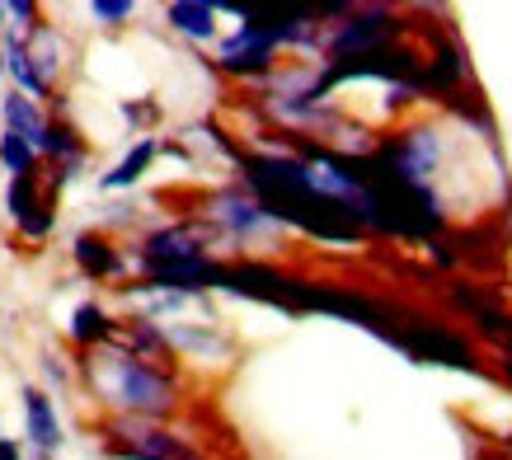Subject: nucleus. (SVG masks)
<instances>
[{
  "label": "nucleus",
  "instance_id": "f257e3e1",
  "mask_svg": "<svg viewBox=\"0 0 512 460\" xmlns=\"http://www.w3.org/2000/svg\"><path fill=\"white\" fill-rule=\"evenodd\" d=\"M85 381L90 390L109 409H118L123 418H146V423H156V418H170L179 409V385L165 367L156 362H141L132 357L127 348L118 343H104V348H94L90 362H85Z\"/></svg>",
  "mask_w": 512,
  "mask_h": 460
},
{
  "label": "nucleus",
  "instance_id": "f03ea898",
  "mask_svg": "<svg viewBox=\"0 0 512 460\" xmlns=\"http://www.w3.org/2000/svg\"><path fill=\"white\" fill-rule=\"evenodd\" d=\"M404 33V19L386 5H372V10H348L343 24H334L325 43L329 62H353V57H372L381 47H395V38Z\"/></svg>",
  "mask_w": 512,
  "mask_h": 460
},
{
  "label": "nucleus",
  "instance_id": "7ed1b4c3",
  "mask_svg": "<svg viewBox=\"0 0 512 460\" xmlns=\"http://www.w3.org/2000/svg\"><path fill=\"white\" fill-rule=\"evenodd\" d=\"M395 338H400L404 357H414V362H442V367H456V371H480L475 348L456 329H447V324H437V320H423V315L400 310Z\"/></svg>",
  "mask_w": 512,
  "mask_h": 460
},
{
  "label": "nucleus",
  "instance_id": "20e7f679",
  "mask_svg": "<svg viewBox=\"0 0 512 460\" xmlns=\"http://www.w3.org/2000/svg\"><path fill=\"white\" fill-rule=\"evenodd\" d=\"M372 155L390 169V174H400L404 184L433 188V174L442 169V155H447V146H442V132L428 123V127H409V132H400V137L381 141Z\"/></svg>",
  "mask_w": 512,
  "mask_h": 460
},
{
  "label": "nucleus",
  "instance_id": "39448f33",
  "mask_svg": "<svg viewBox=\"0 0 512 460\" xmlns=\"http://www.w3.org/2000/svg\"><path fill=\"white\" fill-rule=\"evenodd\" d=\"M109 451L118 460H202L184 437L165 432L146 418H113L109 423Z\"/></svg>",
  "mask_w": 512,
  "mask_h": 460
},
{
  "label": "nucleus",
  "instance_id": "423d86ee",
  "mask_svg": "<svg viewBox=\"0 0 512 460\" xmlns=\"http://www.w3.org/2000/svg\"><path fill=\"white\" fill-rule=\"evenodd\" d=\"M240 29L231 33V38H221L217 47V66L226 71V76H240V80H264L273 76V62H278V47L268 43L264 24L249 15V10H240Z\"/></svg>",
  "mask_w": 512,
  "mask_h": 460
},
{
  "label": "nucleus",
  "instance_id": "0eeeda50",
  "mask_svg": "<svg viewBox=\"0 0 512 460\" xmlns=\"http://www.w3.org/2000/svg\"><path fill=\"white\" fill-rule=\"evenodd\" d=\"M207 226L226 230L231 240H259V235L282 230L278 221L268 216L264 202L254 198L245 184H226V188H217V193L207 198Z\"/></svg>",
  "mask_w": 512,
  "mask_h": 460
},
{
  "label": "nucleus",
  "instance_id": "6e6552de",
  "mask_svg": "<svg viewBox=\"0 0 512 460\" xmlns=\"http://www.w3.org/2000/svg\"><path fill=\"white\" fill-rule=\"evenodd\" d=\"M207 240H212V226H207V221H174V226H160L141 240L137 268L141 273H156V268H174V263L207 259Z\"/></svg>",
  "mask_w": 512,
  "mask_h": 460
},
{
  "label": "nucleus",
  "instance_id": "1a4fd4ad",
  "mask_svg": "<svg viewBox=\"0 0 512 460\" xmlns=\"http://www.w3.org/2000/svg\"><path fill=\"white\" fill-rule=\"evenodd\" d=\"M24 437L38 446V456H57L66 442L57 404H52V395L43 385H24Z\"/></svg>",
  "mask_w": 512,
  "mask_h": 460
},
{
  "label": "nucleus",
  "instance_id": "9d476101",
  "mask_svg": "<svg viewBox=\"0 0 512 460\" xmlns=\"http://www.w3.org/2000/svg\"><path fill=\"white\" fill-rule=\"evenodd\" d=\"M71 259H76V268L85 277H94V282H113V277H123V249L113 245L104 230H80L76 240H71Z\"/></svg>",
  "mask_w": 512,
  "mask_h": 460
},
{
  "label": "nucleus",
  "instance_id": "9b49d317",
  "mask_svg": "<svg viewBox=\"0 0 512 460\" xmlns=\"http://www.w3.org/2000/svg\"><path fill=\"white\" fill-rule=\"evenodd\" d=\"M466 85V57L451 38H437L433 43V62L419 71V90L423 94H456Z\"/></svg>",
  "mask_w": 512,
  "mask_h": 460
},
{
  "label": "nucleus",
  "instance_id": "f8f14e48",
  "mask_svg": "<svg viewBox=\"0 0 512 460\" xmlns=\"http://www.w3.org/2000/svg\"><path fill=\"white\" fill-rule=\"evenodd\" d=\"M0 132H15V137H24L38 151L43 146V132H47V118H43V108L33 104L29 94H19V90H10L5 99H0Z\"/></svg>",
  "mask_w": 512,
  "mask_h": 460
},
{
  "label": "nucleus",
  "instance_id": "ddd939ff",
  "mask_svg": "<svg viewBox=\"0 0 512 460\" xmlns=\"http://www.w3.org/2000/svg\"><path fill=\"white\" fill-rule=\"evenodd\" d=\"M0 57H5V71L15 76V90H19V94H29L33 104L52 94V85H47V80L38 76V66H33V57H29V43H24V38H19L15 29L5 33V43H0Z\"/></svg>",
  "mask_w": 512,
  "mask_h": 460
},
{
  "label": "nucleus",
  "instance_id": "4468645a",
  "mask_svg": "<svg viewBox=\"0 0 512 460\" xmlns=\"http://www.w3.org/2000/svg\"><path fill=\"white\" fill-rule=\"evenodd\" d=\"M217 5H207V0H174L165 5V24L174 33H184L193 43H212L217 38Z\"/></svg>",
  "mask_w": 512,
  "mask_h": 460
},
{
  "label": "nucleus",
  "instance_id": "2eb2a0df",
  "mask_svg": "<svg viewBox=\"0 0 512 460\" xmlns=\"http://www.w3.org/2000/svg\"><path fill=\"white\" fill-rule=\"evenodd\" d=\"M156 155H160V141L156 137L132 141V151H127L123 160L109 169V174H99V188H104V193H123V188L141 184V179H146V169L156 165Z\"/></svg>",
  "mask_w": 512,
  "mask_h": 460
},
{
  "label": "nucleus",
  "instance_id": "dca6fc26",
  "mask_svg": "<svg viewBox=\"0 0 512 460\" xmlns=\"http://www.w3.org/2000/svg\"><path fill=\"white\" fill-rule=\"evenodd\" d=\"M71 343H80V348H104V343H113L118 338V324H113V315L99 301H80L76 310H71Z\"/></svg>",
  "mask_w": 512,
  "mask_h": 460
},
{
  "label": "nucleus",
  "instance_id": "f3484780",
  "mask_svg": "<svg viewBox=\"0 0 512 460\" xmlns=\"http://www.w3.org/2000/svg\"><path fill=\"white\" fill-rule=\"evenodd\" d=\"M451 301L475 315V324H480L484 338H494V343H512V315L508 310H498V306H489L475 287H451Z\"/></svg>",
  "mask_w": 512,
  "mask_h": 460
},
{
  "label": "nucleus",
  "instance_id": "a211bd4d",
  "mask_svg": "<svg viewBox=\"0 0 512 460\" xmlns=\"http://www.w3.org/2000/svg\"><path fill=\"white\" fill-rule=\"evenodd\" d=\"M123 343H127V353L132 357H170V338H165V329H160L156 320H127V329H123Z\"/></svg>",
  "mask_w": 512,
  "mask_h": 460
},
{
  "label": "nucleus",
  "instance_id": "6ab92c4d",
  "mask_svg": "<svg viewBox=\"0 0 512 460\" xmlns=\"http://www.w3.org/2000/svg\"><path fill=\"white\" fill-rule=\"evenodd\" d=\"M43 184H38V174H19V179H10L5 184V212H10V221L15 226H24L38 207H43Z\"/></svg>",
  "mask_w": 512,
  "mask_h": 460
},
{
  "label": "nucleus",
  "instance_id": "aec40b11",
  "mask_svg": "<svg viewBox=\"0 0 512 460\" xmlns=\"http://www.w3.org/2000/svg\"><path fill=\"white\" fill-rule=\"evenodd\" d=\"M0 169L19 179V174H38V151L15 132H0Z\"/></svg>",
  "mask_w": 512,
  "mask_h": 460
},
{
  "label": "nucleus",
  "instance_id": "412c9836",
  "mask_svg": "<svg viewBox=\"0 0 512 460\" xmlns=\"http://www.w3.org/2000/svg\"><path fill=\"white\" fill-rule=\"evenodd\" d=\"M52 230H57V202L47 198L43 207H38V212H33L29 221H24V226H19V235H24V240H33V245H38V240H47V235H52Z\"/></svg>",
  "mask_w": 512,
  "mask_h": 460
},
{
  "label": "nucleus",
  "instance_id": "4be33fe9",
  "mask_svg": "<svg viewBox=\"0 0 512 460\" xmlns=\"http://www.w3.org/2000/svg\"><path fill=\"white\" fill-rule=\"evenodd\" d=\"M132 15H137V5H132V0H94L90 5V19H99L104 29H118V24L132 19Z\"/></svg>",
  "mask_w": 512,
  "mask_h": 460
},
{
  "label": "nucleus",
  "instance_id": "5701e85b",
  "mask_svg": "<svg viewBox=\"0 0 512 460\" xmlns=\"http://www.w3.org/2000/svg\"><path fill=\"white\" fill-rule=\"evenodd\" d=\"M5 19H15V33L24 38V33L38 29V5H33V0H10V5H5Z\"/></svg>",
  "mask_w": 512,
  "mask_h": 460
},
{
  "label": "nucleus",
  "instance_id": "b1692460",
  "mask_svg": "<svg viewBox=\"0 0 512 460\" xmlns=\"http://www.w3.org/2000/svg\"><path fill=\"white\" fill-rule=\"evenodd\" d=\"M43 371H47V381H52V385H66V381H71V371H66L62 357H47Z\"/></svg>",
  "mask_w": 512,
  "mask_h": 460
},
{
  "label": "nucleus",
  "instance_id": "393cba45",
  "mask_svg": "<svg viewBox=\"0 0 512 460\" xmlns=\"http://www.w3.org/2000/svg\"><path fill=\"white\" fill-rule=\"evenodd\" d=\"M0 460H24V446L15 437H0Z\"/></svg>",
  "mask_w": 512,
  "mask_h": 460
},
{
  "label": "nucleus",
  "instance_id": "a878e982",
  "mask_svg": "<svg viewBox=\"0 0 512 460\" xmlns=\"http://www.w3.org/2000/svg\"><path fill=\"white\" fill-rule=\"evenodd\" d=\"M428 254H433V259L442 263V268H456V254H451L447 245H433V249H428Z\"/></svg>",
  "mask_w": 512,
  "mask_h": 460
},
{
  "label": "nucleus",
  "instance_id": "bb28decb",
  "mask_svg": "<svg viewBox=\"0 0 512 460\" xmlns=\"http://www.w3.org/2000/svg\"><path fill=\"white\" fill-rule=\"evenodd\" d=\"M503 376H508V381H512V357H508V362H503Z\"/></svg>",
  "mask_w": 512,
  "mask_h": 460
},
{
  "label": "nucleus",
  "instance_id": "cd10ccee",
  "mask_svg": "<svg viewBox=\"0 0 512 460\" xmlns=\"http://www.w3.org/2000/svg\"><path fill=\"white\" fill-rule=\"evenodd\" d=\"M0 33H5V5H0Z\"/></svg>",
  "mask_w": 512,
  "mask_h": 460
},
{
  "label": "nucleus",
  "instance_id": "c85d7f7f",
  "mask_svg": "<svg viewBox=\"0 0 512 460\" xmlns=\"http://www.w3.org/2000/svg\"><path fill=\"white\" fill-rule=\"evenodd\" d=\"M0 76H5V57H0Z\"/></svg>",
  "mask_w": 512,
  "mask_h": 460
},
{
  "label": "nucleus",
  "instance_id": "c756f323",
  "mask_svg": "<svg viewBox=\"0 0 512 460\" xmlns=\"http://www.w3.org/2000/svg\"><path fill=\"white\" fill-rule=\"evenodd\" d=\"M484 460H503V456H484Z\"/></svg>",
  "mask_w": 512,
  "mask_h": 460
}]
</instances>
